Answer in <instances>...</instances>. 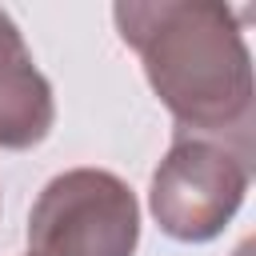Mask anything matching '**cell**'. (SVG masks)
<instances>
[{"label": "cell", "mask_w": 256, "mask_h": 256, "mask_svg": "<svg viewBox=\"0 0 256 256\" xmlns=\"http://www.w3.org/2000/svg\"><path fill=\"white\" fill-rule=\"evenodd\" d=\"M56 124L48 76L36 68L16 20L0 8V148H36Z\"/></svg>", "instance_id": "cell-4"}, {"label": "cell", "mask_w": 256, "mask_h": 256, "mask_svg": "<svg viewBox=\"0 0 256 256\" xmlns=\"http://www.w3.org/2000/svg\"><path fill=\"white\" fill-rule=\"evenodd\" d=\"M136 192L104 168L52 176L28 212V256H136Z\"/></svg>", "instance_id": "cell-3"}, {"label": "cell", "mask_w": 256, "mask_h": 256, "mask_svg": "<svg viewBox=\"0 0 256 256\" xmlns=\"http://www.w3.org/2000/svg\"><path fill=\"white\" fill-rule=\"evenodd\" d=\"M248 180L252 156L224 140L176 132L172 148L152 172L148 212L164 236L180 244H208L240 212Z\"/></svg>", "instance_id": "cell-2"}, {"label": "cell", "mask_w": 256, "mask_h": 256, "mask_svg": "<svg viewBox=\"0 0 256 256\" xmlns=\"http://www.w3.org/2000/svg\"><path fill=\"white\" fill-rule=\"evenodd\" d=\"M248 248H252V244H244V248H240V252H236V256H248Z\"/></svg>", "instance_id": "cell-5"}, {"label": "cell", "mask_w": 256, "mask_h": 256, "mask_svg": "<svg viewBox=\"0 0 256 256\" xmlns=\"http://www.w3.org/2000/svg\"><path fill=\"white\" fill-rule=\"evenodd\" d=\"M112 20L172 112L176 132L224 140L252 156V52L228 4L120 0Z\"/></svg>", "instance_id": "cell-1"}]
</instances>
